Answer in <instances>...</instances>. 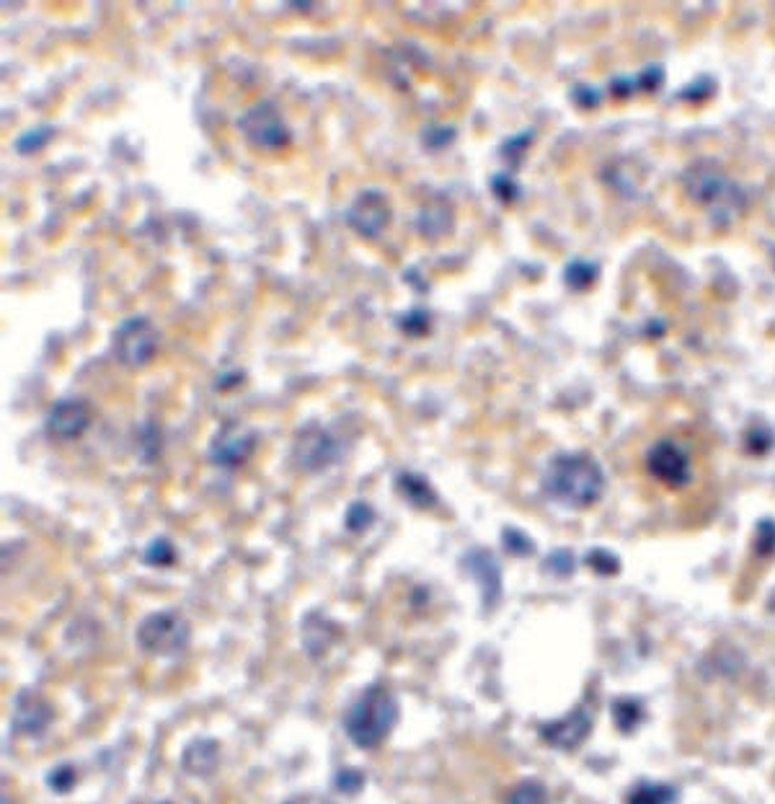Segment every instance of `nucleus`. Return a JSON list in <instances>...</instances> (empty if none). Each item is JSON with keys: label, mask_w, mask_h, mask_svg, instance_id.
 <instances>
[{"label": "nucleus", "mask_w": 775, "mask_h": 804, "mask_svg": "<svg viewBox=\"0 0 775 804\" xmlns=\"http://www.w3.org/2000/svg\"><path fill=\"white\" fill-rule=\"evenodd\" d=\"M543 494L566 510H587L605 492L603 466L587 453H562L551 458L543 471Z\"/></svg>", "instance_id": "f257e3e1"}, {"label": "nucleus", "mask_w": 775, "mask_h": 804, "mask_svg": "<svg viewBox=\"0 0 775 804\" xmlns=\"http://www.w3.org/2000/svg\"><path fill=\"white\" fill-rule=\"evenodd\" d=\"M682 187L698 208L719 226H732L747 212V191L711 160H698L682 176Z\"/></svg>", "instance_id": "f03ea898"}, {"label": "nucleus", "mask_w": 775, "mask_h": 804, "mask_svg": "<svg viewBox=\"0 0 775 804\" xmlns=\"http://www.w3.org/2000/svg\"><path fill=\"white\" fill-rule=\"evenodd\" d=\"M398 717H401V709H398V701L390 693V688L373 683L349 707L347 717H344V732L357 748L373 750L383 740H388V734L398 724Z\"/></svg>", "instance_id": "7ed1b4c3"}, {"label": "nucleus", "mask_w": 775, "mask_h": 804, "mask_svg": "<svg viewBox=\"0 0 775 804\" xmlns=\"http://www.w3.org/2000/svg\"><path fill=\"white\" fill-rule=\"evenodd\" d=\"M191 626L176 610H156L137 624L135 641L145 655L176 657L189 647Z\"/></svg>", "instance_id": "20e7f679"}, {"label": "nucleus", "mask_w": 775, "mask_h": 804, "mask_svg": "<svg viewBox=\"0 0 775 804\" xmlns=\"http://www.w3.org/2000/svg\"><path fill=\"white\" fill-rule=\"evenodd\" d=\"M235 127L251 148L262 153H280L293 143V133H290L280 106L270 102V98L249 106V109L235 119Z\"/></svg>", "instance_id": "39448f33"}, {"label": "nucleus", "mask_w": 775, "mask_h": 804, "mask_svg": "<svg viewBox=\"0 0 775 804\" xmlns=\"http://www.w3.org/2000/svg\"><path fill=\"white\" fill-rule=\"evenodd\" d=\"M158 342V332L148 316H129L114 328L112 355L122 367L140 370L156 357Z\"/></svg>", "instance_id": "423d86ee"}, {"label": "nucleus", "mask_w": 775, "mask_h": 804, "mask_svg": "<svg viewBox=\"0 0 775 804\" xmlns=\"http://www.w3.org/2000/svg\"><path fill=\"white\" fill-rule=\"evenodd\" d=\"M344 456V440L328 430V427L311 422L297 430L293 442V461L305 473H321L339 463Z\"/></svg>", "instance_id": "0eeeda50"}, {"label": "nucleus", "mask_w": 775, "mask_h": 804, "mask_svg": "<svg viewBox=\"0 0 775 804\" xmlns=\"http://www.w3.org/2000/svg\"><path fill=\"white\" fill-rule=\"evenodd\" d=\"M390 218H394V208L386 191L380 189L359 191L347 210V226L365 241L380 239L388 231Z\"/></svg>", "instance_id": "6e6552de"}, {"label": "nucleus", "mask_w": 775, "mask_h": 804, "mask_svg": "<svg viewBox=\"0 0 775 804\" xmlns=\"http://www.w3.org/2000/svg\"><path fill=\"white\" fill-rule=\"evenodd\" d=\"M253 448H256V432L243 422H222L220 430L212 435L210 448H207V458L218 469L233 471L249 461Z\"/></svg>", "instance_id": "1a4fd4ad"}, {"label": "nucleus", "mask_w": 775, "mask_h": 804, "mask_svg": "<svg viewBox=\"0 0 775 804\" xmlns=\"http://www.w3.org/2000/svg\"><path fill=\"white\" fill-rule=\"evenodd\" d=\"M91 419H94V411H91V404L86 398H60V401L50 407L48 417H44V432L57 442H73L83 438Z\"/></svg>", "instance_id": "9d476101"}, {"label": "nucleus", "mask_w": 775, "mask_h": 804, "mask_svg": "<svg viewBox=\"0 0 775 804\" xmlns=\"http://www.w3.org/2000/svg\"><path fill=\"white\" fill-rule=\"evenodd\" d=\"M460 570L471 574L475 585L481 589L483 608L494 610L502 601V566H499L496 556L486 549H471L460 558Z\"/></svg>", "instance_id": "9b49d317"}, {"label": "nucleus", "mask_w": 775, "mask_h": 804, "mask_svg": "<svg viewBox=\"0 0 775 804\" xmlns=\"http://www.w3.org/2000/svg\"><path fill=\"white\" fill-rule=\"evenodd\" d=\"M52 717H55V709H52L48 696L36 691V688H24L13 701L11 727L13 732L24 734V738H40V734L48 732Z\"/></svg>", "instance_id": "f8f14e48"}, {"label": "nucleus", "mask_w": 775, "mask_h": 804, "mask_svg": "<svg viewBox=\"0 0 775 804\" xmlns=\"http://www.w3.org/2000/svg\"><path fill=\"white\" fill-rule=\"evenodd\" d=\"M647 466H649L651 477L659 479L664 487H672V489L685 487L690 477H693V469H690V456L678 446V442H672V440L657 442V446L649 450Z\"/></svg>", "instance_id": "ddd939ff"}, {"label": "nucleus", "mask_w": 775, "mask_h": 804, "mask_svg": "<svg viewBox=\"0 0 775 804\" xmlns=\"http://www.w3.org/2000/svg\"><path fill=\"white\" fill-rule=\"evenodd\" d=\"M538 732L551 748L577 750L582 742L587 740V734L593 732V714H589L585 707H577L574 711H569L566 717L543 724Z\"/></svg>", "instance_id": "4468645a"}, {"label": "nucleus", "mask_w": 775, "mask_h": 804, "mask_svg": "<svg viewBox=\"0 0 775 804\" xmlns=\"http://www.w3.org/2000/svg\"><path fill=\"white\" fill-rule=\"evenodd\" d=\"M413 226L425 241H440L450 236L452 226H455V210H452L450 199L444 195L429 197L413 218Z\"/></svg>", "instance_id": "2eb2a0df"}, {"label": "nucleus", "mask_w": 775, "mask_h": 804, "mask_svg": "<svg viewBox=\"0 0 775 804\" xmlns=\"http://www.w3.org/2000/svg\"><path fill=\"white\" fill-rule=\"evenodd\" d=\"M220 763V745L218 740L212 738H197L191 740L187 748L181 750V769L189 773V776H210V773L218 769Z\"/></svg>", "instance_id": "dca6fc26"}, {"label": "nucleus", "mask_w": 775, "mask_h": 804, "mask_svg": "<svg viewBox=\"0 0 775 804\" xmlns=\"http://www.w3.org/2000/svg\"><path fill=\"white\" fill-rule=\"evenodd\" d=\"M396 489L411 508L417 510H432L440 502V497L432 489V484L417 471H398L396 473Z\"/></svg>", "instance_id": "f3484780"}, {"label": "nucleus", "mask_w": 775, "mask_h": 804, "mask_svg": "<svg viewBox=\"0 0 775 804\" xmlns=\"http://www.w3.org/2000/svg\"><path fill=\"white\" fill-rule=\"evenodd\" d=\"M678 792L662 781H639L626 796V804H672Z\"/></svg>", "instance_id": "a211bd4d"}, {"label": "nucleus", "mask_w": 775, "mask_h": 804, "mask_svg": "<svg viewBox=\"0 0 775 804\" xmlns=\"http://www.w3.org/2000/svg\"><path fill=\"white\" fill-rule=\"evenodd\" d=\"M506 804H548V792L538 779H525L512 789Z\"/></svg>", "instance_id": "6ab92c4d"}, {"label": "nucleus", "mask_w": 775, "mask_h": 804, "mask_svg": "<svg viewBox=\"0 0 775 804\" xmlns=\"http://www.w3.org/2000/svg\"><path fill=\"white\" fill-rule=\"evenodd\" d=\"M375 523V510L373 504H367L363 500L352 502L347 508V515H344V528H347L349 533H367Z\"/></svg>", "instance_id": "aec40b11"}, {"label": "nucleus", "mask_w": 775, "mask_h": 804, "mask_svg": "<svg viewBox=\"0 0 775 804\" xmlns=\"http://www.w3.org/2000/svg\"><path fill=\"white\" fill-rule=\"evenodd\" d=\"M52 135H55V129L50 125H36L27 129L24 135H19L17 153H21V156H34V153H40L52 140Z\"/></svg>", "instance_id": "412c9836"}, {"label": "nucleus", "mask_w": 775, "mask_h": 804, "mask_svg": "<svg viewBox=\"0 0 775 804\" xmlns=\"http://www.w3.org/2000/svg\"><path fill=\"white\" fill-rule=\"evenodd\" d=\"M143 562L148 566H171L176 562V549L174 543L158 535L156 541L148 543V549L143 551Z\"/></svg>", "instance_id": "4be33fe9"}, {"label": "nucleus", "mask_w": 775, "mask_h": 804, "mask_svg": "<svg viewBox=\"0 0 775 804\" xmlns=\"http://www.w3.org/2000/svg\"><path fill=\"white\" fill-rule=\"evenodd\" d=\"M595 278H597V267L589 262H572L564 272L566 285L572 290H587L595 282Z\"/></svg>", "instance_id": "5701e85b"}, {"label": "nucleus", "mask_w": 775, "mask_h": 804, "mask_svg": "<svg viewBox=\"0 0 775 804\" xmlns=\"http://www.w3.org/2000/svg\"><path fill=\"white\" fill-rule=\"evenodd\" d=\"M398 326H401V332L406 336H427L429 326H432V319H429V313L425 309H411L409 313H404V316L398 319Z\"/></svg>", "instance_id": "b1692460"}, {"label": "nucleus", "mask_w": 775, "mask_h": 804, "mask_svg": "<svg viewBox=\"0 0 775 804\" xmlns=\"http://www.w3.org/2000/svg\"><path fill=\"white\" fill-rule=\"evenodd\" d=\"M75 781H78V773H75L71 763H60L48 773V784L52 792H57V794L71 792V789L75 786Z\"/></svg>", "instance_id": "393cba45"}, {"label": "nucleus", "mask_w": 775, "mask_h": 804, "mask_svg": "<svg viewBox=\"0 0 775 804\" xmlns=\"http://www.w3.org/2000/svg\"><path fill=\"white\" fill-rule=\"evenodd\" d=\"M421 140H425L427 150H442L455 140V127L444 125H429L425 133H421Z\"/></svg>", "instance_id": "a878e982"}, {"label": "nucleus", "mask_w": 775, "mask_h": 804, "mask_svg": "<svg viewBox=\"0 0 775 804\" xmlns=\"http://www.w3.org/2000/svg\"><path fill=\"white\" fill-rule=\"evenodd\" d=\"M502 543L512 556H525L527 551H533V541L525 533H520L517 528H504Z\"/></svg>", "instance_id": "bb28decb"}, {"label": "nucleus", "mask_w": 775, "mask_h": 804, "mask_svg": "<svg viewBox=\"0 0 775 804\" xmlns=\"http://www.w3.org/2000/svg\"><path fill=\"white\" fill-rule=\"evenodd\" d=\"M543 570L556 574V577H566V574L574 572V554L572 551H554V554L543 562Z\"/></svg>", "instance_id": "cd10ccee"}, {"label": "nucleus", "mask_w": 775, "mask_h": 804, "mask_svg": "<svg viewBox=\"0 0 775 804\" xmlns=\"http://www.w3.org/2000/svg\"><path fill=\"white\" fill-rule=\"evenodd\" d=\"M334 784L342 794H357L359 789L365 786V773H359L355 769H342L339 773H336Z\"/></svg>", "instance_id": "c85d7f7f"}, {"label": "nucleus", "mask_w": 775, "mask_h": 804, "mask_svg": "<svg viewBox=\"0 0 775 804\" xmlns=\"http://www.w3.org/2000/svg\"><path fill=\"white\" fill-rule=\"evenodd\" d=\"M491 189H494V195L499 199H502L504 205H510V202H514V199L520 197V189L514 187V181L506 174L494 176V184H491Z\"/></svg>", "instance_id": "c756f323"}, {"label": "nucleus", "mask_w": 775, "mask_h": 804, "mask_svg": "<svg viewBox=\"0 0 775 804\" xmlns=\"http://www.w3.org/2000/svg\"><path fill=\"white\" fill-rule=\"evenodd\" d=\"M527 145H531V135H520V137H514V140H504L502 153H504L506 158H512L514 164H517L520 156H523V150L527 148Z\"/></svg>", "instance_id": "7c9ffc66"}, {"label": "nucleus", "mask_w": 775, "mask_h": 804, "mask_svg": "<svg viewBox=\"0 0 775 804\" xmlns=\"http://www.w3.org/2000/svg\"><path fill=\"white\" fill-rule=\"evenodd\" d=\"M587 564H593L595 570L600 572V574H610V572H616V570H618L616 556H612V554H605V551H595V554L587 558Z\"/></svg>", "instance_id": "2f4dec72"}, {"label": "nucleus", "mask_w": 775, "mask_h": 804, "mask_svg": "<svg viewBox=\"0 0 775 804\" xmlns=\"http://www.w3.org/2000/svg\"><path fill=\"white\" fill-rule=\"evenodd\" d=\"M129 804H171V802H166V800H153V802H148V800H135V802H129Z\"/></svg>", "instance_id": "473e14b6"}]
</instances>
